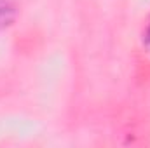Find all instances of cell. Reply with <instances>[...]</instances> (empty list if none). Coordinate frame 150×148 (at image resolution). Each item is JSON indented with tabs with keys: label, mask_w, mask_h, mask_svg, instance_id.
<instances>
[{
	"label": "cell",
	"mask_w": 150,
	"mask_h": 148,
	"mask_svg": "<svg viewBox=\"0 0 150 148\" xmlns=\"http://www.w3.org/2000/svg\"><path fill=\"white\" fill-rule=\"evenodd\" d=\"M11 16H12V7L7 2H0V28L4 25H7V21L11 19Z\"/></svg>",
	"instance_id": "cell-1"
},
{
	"label": "cell",
	"mask_w": 150,
	"mask_h": 148,
	"mask_svg": "<svg viewBox=\"0 0 150 148\" xmlns=\"http://www.w3.org/2000/svg\"><path fill=\"white\" fill-rule=\"evenodd\" d=\"M145 37H147V42L150 44V25H149V28H147V33H145Z\"/></svg>",
	"instance_id": "cell-2"
}]
</instances>
